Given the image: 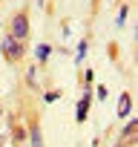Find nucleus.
<instances>
[{
    "mask_svg": "<svg viewBox=\"0 0 138 147\" xmlns=\"http://www.w3.org/2000/svg\"><path fill=\"white\" fill-rule=\"evenodd\" d=\"M9 38H15L17 43H23V38H29V18L26 15H15V20H12V35Z\"/></svg>",
    "mask_w": 138,
    "mask_h": 147,
    "instance_id": "1",
    "label": "nucleus"
},
{
    "mask_svg": "<svg viewBox=\"0 0 138 147\" xmlns=\"http://www.w3.org/2000/svg\"><path fill=\"white\" fill-rule=\"evenodd\" d=\"M0 49H3V55H6L9 61H17L20 52H23V46H20L15 38H3V40H0Z\"/></svg>",
    "mask_w": 138,
    "mask_h": 147,
    "instance_id": "2",
    "label": "nucleus"
},
{
    "mask_svg": "<svg viewBox=\"0 0 138 147\" xmlns=\"http://www.w3.org/2000/svg\"><path fill=\"white\" fill-rule=\"evenodd\" d=\"M89 101H92V98H89V92H86V95L81 98V104H78V113H75V118H78V121H84V118H86V110H89Z\"/></svg>",
    "mask_w": 138,
    "mask_h": 147,
    "instance_id": "3",
    "label": "nucleus"
},
{
    "mask_svg": "<svg viewBox=\"0 0 138 147\" xmlns=\"http://www.w3.org/2000/svg\"><path fill=\"white\" fill-rule=\"evenodd\" d=\"M129 107H132V98L124 92L121 95V104H118V115H129Z\"/></svg>",
    "mask_w": 138,
    "mask_h": 147,
    "instance_id": "4",
    "label": "nucleus"
},
{
    "mask_svg": "<svg viewBox=\"0 0 138 147\" xmlns=\"http://www.w3.org/2000/svg\"><path fill=\"white\" fill-rule=\"evenodd\" d=\"M29 84H32V87L38 84V72H35V69H29Z\"/></svg>",
    "mask_w": 138,
    "mask_h": 147,
    "instance_id": "8",
    "label": "nucleus"
},
{
    "mask_svg": "<svg viewBox=\"0 0 138 147\" xmlns=\"http://www.w3.org/2000/svg\"><path fill=\"white\" fill-rule=\"evenodd\" d=\"M135 127H138V121H135V118H132V121H129V124H127V127H124V136H132V133H135Z\"/></svg>",
    "mask_w": 138,
    "mask_h": 147,
    "instance_id": "7",
    "label": "nucleus"
},
{
    "mask_svg": "<svg viewBox=\"0 0 138 147\" xmlns=\"http://www.w3.org/2000/svg\"><path fill=\"white\" fill-rule=\"evenodd\" d=\"M35 55H38V61H46V58L52 55V46H49V43H40V46L35 49Z\"/></svg>",
    "mask_w": 138,
    "mask_h": 147,
    "instance_id": "5",
    "label": "nucleus"
},
{
    "mask_svg": "<svg viewBox=\"0 0 138 147\" xmlns=\"http://www.w3.org/2000/svg\"><path fill=\"white\" fill-rule=\"evenodd\" d=\"M32 147H43V141H40V130H38V124H32Z\"/></svg>",
    "mask_w": 138,
    "mask_h": 147,
    "instance_id": "6",
    "label": "nucleus"
},
{
    "mask_svg": "<svg viewBox=\"0 0 138 147\" xmlns=\"http://www.w3.org/2000/svg\"><path fill=\"white\" fill-rule=\"evenodd\" d=\"M115 147H124V144H115Z\"/></svg>",
    "mask_w": 138,
    "mask_h": 147,
    "instance_id": "9",
    "label": "nucleus"
}]
</instances>
